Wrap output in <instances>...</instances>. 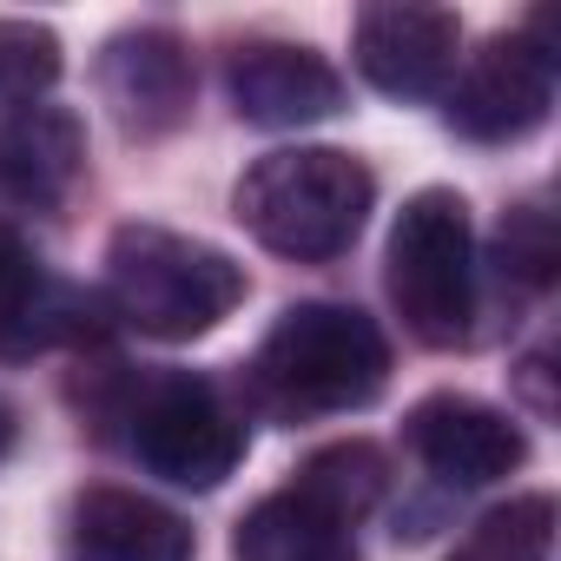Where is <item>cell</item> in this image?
<instances>
[{
  "label": "cell",
  "mask_w": 561,
  "mask_h": 561,
  "mask_svg": "<svg viewBox=\"0 0 561 561\" xmlns=\"http://www.w3.org/2000/svg\"><path fill=\"white\" fill-rule=\"evenodd\" d=\"M244 377H251V403L277 423L344 416L377 403V390L390 383V337L370 311L311 298L277 311Z\"/></svg>",
  "instance_id": "obj_1"
},
{
  "label": "cell",
  "mask_w": 561,
  "mask_h": 561,
  "mask_svg": "<svg viewBox=\"0 0 561 561\" xmlns=\"http://www.w3.org/2000/svg\"><path fill=\"white\" fill-rule=\"evenodd\" d=\"M377 205V179L364 159L337 146H285L244 165L231 185V218L291 264H331L357 244Z\"/></svg>",
  "instance_id": "obj_2"
},
{
  "label": "cell",
  "mask_w": 561,
  "mask_h": 561,
  "mask_svg": "<svg viewBox=\"0 0 561 561\" xmlns=\"http://www.w3.org/2000/svg\"><path fill=\"white\" fill-rule=\"evenodd\" d=\"M244 305V264L172 225H119L106 244V311L139 337L185 344Z\"/></svg>",
  "instance_id": "obj_3"
},
{
  "label": "cell",
  "mask_w": 561,
  "mask_h": 561,
  "mask_svg": "<svg viewBox=\"0 0 561 561\" xmlns=\"http://www.w3.org/2000/svg\"><path fill=\"white\" fill-rule=\"evenodd\" d=\"M383 291L403 318V331L430 351L469 344L476 331V225L462 192H416L397 225H390V251H383Z\"/></svg>",
  "instance_id": "obj_4"
},
{
  "label": "cell",
  "mask_w": 561,
  "mask_h": 561,
  "mask_svg": "<svg viewBox=\"0 0 561 561\" xmlns=\"http://www.w3.org/2000/svg\"><path fill=\"white\" fill-rule=\"evenodd\" d=\"M119 423L139 469H152L172 489H218L244 462V416L225 403L211 377L192 370H165L126 390Z\"/></svg>",
  "instance_id": "obj_5"
},
{
  "label": "cell",
  "mask_w": 561,
  "mask_h": 561,
  "mask_svg": "<svg viewBox=\"0 0 561 561\" xmlns=\"http://www.w3.org/2000/svg\"><path fill=\"white\" fill-rule=\"evenodd\" d=\"M548 27H554V14H528V27L482 41L456 67V80L443 87V113L462 139L502 146V139H528L548 119L554 73H561V54H554Z\"/></svg>",
  "instance_id": "obj_6"
},
{
  "label": "cell",
  "mask_w": 561,
  "mask_h": 561,
  "mask_svg": "<svg viewBox=\"0 0 561 561\" xmlns=\"http://www.w3.org/2000/svg\"><path fill=\"white\" fill-rule=\"evenodd\" d=\"M106 318H113L106 298L54 277L14 225H0V357H47V351L100 344Z\"/></svg>",
  "instance_id": "obj_7"
},
{
  "label": "cell",
  "mask_w": 561,
  "mask_h": 561,
  "mask_svg": "<svg viewBox=\"0 0 561 561\" xmlns=\"http://www.w3.org/2000/svg\"><path fill=\"white\" fill-rule=\"evenodd\" d=\"M403 443L416 449V462L430 476H443L449 489H489L502 476H515L528 462V436L508 410L462 397V390H436L403 416Z\"/></svg>",
  "instance_id": "obj_8"
},
{
  "label": "cell",
  "mask_w": 561,
  "mask_h": 561,
  "mask_svg": "<svg viewBox=\"0 0 561 561\" xmlns=\"http://www.w3.org/2000/svg\"><path fill=\"white\" fill-rule=\"evenodd\" d=\"M198 93L192 47L172 27H126L100 54V100L113 106L126 139H165L185 126Z\"/></svg>",
  "instance_id": "obj_9"
},
{
  "label": "cell",
  "mask_w": 561,
  "mask_h": 561,
  "mask_svg": "<svg viewBox=\"0 0 561 561\" xmlns=\"http://www.w3.org/2000/svg\"><path fill=\"white\" fill-rule=\"evenodd\" d=\"M225 93L238 119L271 126V133H298L331 113H344V73L298 41H244L225 67Z\"/></svg>",
  "instance_id": "obj_10"
},
{
  "label": "cell",
  "mask_w": 561,
  "mask_h": 561,
  "mask_svg": "<svg viewBox=\"0 0 561 561\" xmlns=\"http://www.w3.org/2000/svg\"><path fill=\"white\" fill-rule=\"evenodd\" d=\"M357 73L390 100H436L456 80L462 21L449 8H364L357 14Z\"/></svg>",
  "instance_id": "obj_11"
},
{
  "label": "cell",
  "mask_w": 561,
  "mask_h": 561,
  "mask_svg": "<svg viewBox=\"0 0 561 561\" xmlns=\"http://www.w3.org/2000/svg\"><path fill=\"white\" fill-rule=\"evenodd\" d=\"M87 179V126L67 106H21L0 119V198L21 211H60Z\"/></svg>",
  "instance_id": "obj_12"
},
{
  "label": "cell",
  "mask_w": 561,
  "mask_h": 561,
  "mask_svg": "<svg viewBox=\"0 0 561 561\" xmlns=\"http://www.w3.org/2000/svg\"><path fill=\"white\" fill-rule=\"evenodd\" d=\"M73 561H192V522L139 489H87L73 502V528H67Z\"/></svg>",
  "instance_id": "obj_13"
},
{
  "label": "cell",
  "mask_w": 561,
  "mask_h": 561,
  "mask_svg": "<svg viewBox=\"0 0 561 561\" xmlns=\"http://www.w3.org/2000/svg\"><path fill=\"white\" fill-rule=\"evenodd\" d=\"M231 561H364V554L351 522L324 515L285 482L257 508H244V522L231 528Z\"/></svg>",
  "instance_id": "obj_14"
},
{
  "label": "cell",
  "mask_w": 561,
  "mask_h": 561,
  "mask_svg": "<svg viewBox=\"0 0 561 561\" xmlns=\"http://www.w3.org/2000/svg\"><path fill=\"white\" fill-rule=\"evenodd\" d=\"M291 489H298L305 502H318L324 515H337V522L357 528V522L383 502V489H390V462H383V449L364 443V436H351V443H324V449H311V456L298 462Z\"/></svg>",
  "instance_id": "obj_15"
},
{
  "label": "cell",
  "mask_w": 561,
  "mask_h": 561,
  "mask_svg": "<svg viewBox=\"0 0 561 561\" xmlns=\"http://www.w3.org/2000/svg\"><path fill=\"white\" fill-rule=\"evenodd\" d=\"M554 548V495H508L502 508H489L456 548L449 561H548Z\"/></svg>",
  "instance_id": "obj_16"
},
{
  "label": "cell",
  "mask_w": 561,
  "mask_h": 561,
  "mask_svg": "<svg viewBox=\"0 0 561 561\" xmlns=\"http://www.w3.org/2000/svg\"><path fill=\"white\" fill-rule=\"evenodd\" d=\"M60 80V34L41 21H0V106H41Z\"/></svg>",
  "instance_id": "obj_17"
},
{
  "label": "cell",
  "mask_w": 561,
  "mask_h": 561,
  "mask_svg": "<svg viewBox=\"0 0 561 561\" xmlns=\"http://www.w3.org/2000/svg\"><path fill=\"white\" fill-rule=\"evenodd\" d=\"M495 251H502V271L522 277V285L548 291L554 271H561V238H554V211L548 205H515L495 231Z\"/></svg>",
  "instance_id": "obj_18"
},
{
  "label": "cell",
  "mask_w": 561,
  "mask_h": 561,
  "mask_svg": "<svg viewBox=\"0 0 561 561\" xmlns=\"http://www.w3.org/2000/svg\"><path fill=\"white\" fill-rule=\"evenodd\" d=\"M14 436H21V416H14V403H8V397H0V462H8Z\"/></svg>",
  "instance_id": "obj_19"
}]
</instances>
